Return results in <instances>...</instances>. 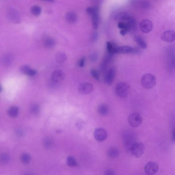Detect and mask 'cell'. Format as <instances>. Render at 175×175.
Here are the masks:
<instances>
[{"instance_id":"7c38bea8","label":"cell","mask_w":175,"mask_h":175,"mask_svg":"<svg viewBox=\"0 0 175 175\" xmlns=\"http://www.w3.org/2000/svg\"><path fill=\"white\" fill-rule=\"evenodd\" d=\"M42 41L44 46L45 47L46 49H53L56 44L55 40L52 37H50L49 35H45L43 38Z\"/></svg>"},{"instance_id":"7a4b0ae2","label":"cell","mask_w":175,"mask_h":175,"mask_svg":"<svg viewBox=\"0 0 175 175\" xmlns=\"http://www.w3.org/2000/svg\"><path fill=\"white\" fill-rule=\"evenodd\" d=\"M116 93L121 98H125L128 95L130 91V86L124 82H120L116 87Z\"/></svg>"},{"instance_id":"ba28073f","label":"cell","mask_w":175,"mask_h":175,"mask_svg":"<svg viewBox=\"0 0 175 175\" xmlns=\"http://www.w3.org/2000/svg\"><path fill=\"white\" fill-rule=\"evenodd\" d=\"M93 136L97 141L99 142H102L106 140V139L107 138V133L104 129H102V128H98V129H96L94 131Z\"/></svg>"},{"instance_id":"4dcf8cb0","label":"cell","mask_w":175,"mask_h":175,"mask_svg":"<svg viewBox=\"0 0 175 175\" xmlns=\"http://www.w3.org/2000/svg\"><path fill=\"white\" fill-rule=\"evenodd\" d=\"M30 111L34 115H37L40 112V106L37 104H33L30 107Z\"/></svg>"},{"instance_id":"f1b7e54d","label":"cell","mask_w":175,"mask_h":175,"mask_svg":"<svg viewBox=\"0 0 175 175\" xmlns=\"http://www.w3.org/2000/svg\"><path fill=\"white\" fill-rule=\"evenodd\" d=\"M67 163L69 167H77L78 166V163L77 162V160L73 157L69 156L67 158Z\"/></svg>"},{"instance_id":"b9f144b4","label":"cell","mask_w":175,"mask_h":175,"mask_svg":"<svg viewBox=\"0 0 175 175\" xmlns=\"http://www.w3.org/2000/svg\"><path fill=\"white\" fill-rule=\"evenodd\" d=\"M175 129H173V133H172V140L173 141H175Z\"/></svg>"},{"instance_id":"3957f363","label":"cell","mask_w":175,"mask_h":175,"mask_svg":"<svg viewBox=\"0 0 175 175\" xmlns=\"http://www.w3.org/2000/svg\"><path fill=\"white\" fill-rule=\"evenodd\" d=\"M128 121L131 126L138 127L142 124L143 118L139 113H134L129 116Z\"/></svg>"},{"instance_id":"836d02e7","label":"cell","mask_w":175,"mask_h":175,"mask_svg":"<svg viewBox=\"0 0 175 175\" xmlns=\"http://www.w3.org/2000/svg\"><path fill=\"white\" fill-rule=\"evenodd\" d=\"M98 10H99V7H88V8L86 9V11L87 13H89V15H92L93 12H95L96 11Z\"/></svg>"},{"instance_id":"83f0119b","label":"cell","mask_w":175,"mask_h":175,"mask_svg":"<svg viewBox=\"0 0 175 175\" xmlns=\"http://www.w3.org/2000/svg\"><path fill=\"white\" fill-rule=\"evenodd\" d=\"M30 12L32 15L34 16H39L42 12V8L39 6L35 5L32 7L30 9Z\"/></svg>"},{"instance_id":"e575fe53","label":"cell","mask_w":175,"mask_h":175,"mask_svg":"<svg viewBox=\"0 0 175 175\" xmlns=\"http://www.w3.org/2000/svg\"><path fill=\"white\" fill-rule=\"evenodd\" d=\"M140 6H141V7L143 8H147L150 6V3L147 1L144 0V1H141L140 3Z\"/></svg>"},{"instance_id":"f35d334b","label":"cell","mask_w":175,"mask_h":175,"mask_svg":"<svg viewBox=\"0 0 175 175\" xmlns=\"http://www.w3.org/2000/svg\"><path fill=\"white\" fill-rule=\"evenodd\" d=\"M98 39V33L96 32H94L93 35H92V41H96V40H97Z\"/></svg>"},{"instance_id":"30bf717a","label":"cell","mask_w":175,"mask_h":175,"mask_svg":"<svg viewBox=\"0 0 175 175\" xmlns=\"http://www.w3.org/2000/svg\"><path fill=\"white\" fill-rule=\"evenodd\" d=\"M93 90V86L92 84L87 82H83L80 84L79 86V91L82 95H86L91 93Z\"/></svg>"},{"instance_id":"ac0fdd59","label":"cell","mask_w":175,"mask_h":175,"mask_svg":"<svg viewBox=\"0 0 175 175\" xmlns=\"http://www.w3.org/2000/svg\"><path fill=\"white\" fill-rule=\"evenodd\" d=\"M133 48L129 46H117L116 49V53L129 54V53H133Z\"/></svg>"},{"instance_id":"7402d4cb","label":"cell","mask_w":175,"mask_h":175,"mask_svg":"<svg viewBox=\"0 0 175 175\" xmlns=\"http://www.w3.org/2000/svg\"><path fill=\"white\" fill-rule=\"evenodd\" d=\"M19 113V108L15 106L10 107L8 110V114L12 118H16L18 117Z\"/></svg>"},{"instance_id":"d4e9b609","label":"cell","mask_w":175,"mask_h":175,"mask_svg":"<svg viewBox=\"0 0 175 175\" xmlns=\"http://www.w3.org/2000/svg\"><path fill=\"white\" fill-rule=\"evenodd\" d=\"M135 42L137 43V44L139 46L142 48V49H145L147 47V44L145 43L143 39L142 38V37L140 36H136L135 38Z\"/></svg>"},{"instance_id":"f546056e","label":"cell","mask_w":175,"mask_h":175,"mask_svg":"<svg viewBox=\"0 0 175 175\" xmlns=\"http://www.w3.org/2000/svg\"><path fill=\"white\" fill-rule=\"evenodd\" d=\"M10 156L8 153H3L0 155V163L2 164H6L9 161Z\"/></svg>"},{"instance_id":"9c48e42d","label":"cell","mask_w":175,"mask_h":175,"mask_svg":"<svg viewBox=\"0 0 175 175\" xmlns=\"http://www.w3.org/2000/svg\"><path fill=\"white\" fill-rule=\"evenodd\" d=\"M159 170V166L156 162L150 161L147 163L144 167V170L147 174H155Z\"/></svg>"},{"instance_id":"74e56055","label":"cell","mask_w":175,"mask_h":175,"mask_svg":"<svg viewBox=\"0 0 175 175\" xmlns=\"http://www.w3.org/2000/svg\"><path fill=\"white\" fill-rule=\"evenodd\" d=\"M104 174L106 175H115V173L114 170H112L111 169H109L105 171Z\"/></svg>"},{"instance_id":"7bdbcfd3","label":"cell","mask_w":175,"mask_h":175,"mask_svg":"<svg viewBox=\"0 0 175 175\" xmlns=\"http://www.w3.org/2000/svg\"><path fill=\"white\" fill-rule=\"evenodd\" d=\"M42 1H46V2H52V3H53V2H55L54 0H42Z\"/></svg>"},{"instance_id":"60d3db41","label":"cell","mask_w":175,"mask_h":175,"mask_svg":"<svg viewBox=\"0 0 175 175\" xmlns=\"http://www.w3.org/2000/svg\"><path fill=\"white\" fill-rule=\"evenodd\" d=\"M128 32L126 29H122L120 30V34L122 35H126V34Z\"/></svg>"},{"instance_id":"52a82bcc","label":"cell","mask_w":175,"mask_h":175,"mask_svg":"<svg viewBox=\"0 0 175 175\" xmlns=\"http://www.w3.org/2000/svg\"><path fill=\"white\" fill-rule=\"evenodd\" d=\"M7 17L10 22L15 23H18L21 21L19 13L15 9H8L7 12Z\"/></svg>"},{"instance_id":"d6986e66","label":"cell","mask_w":175,"mask_h":175,"mask_svg":"<svg viewBox=\"0 0 175 175\" xmlns=\"http://www.w3.org/2000/svg\"><path fill=\"white\" fill-rule=\"evenodd\" d=\"M130 15L126 12H120L117 13L115 15V19L118 21H120L121 22H125L129 20Z\"/></svg>"},{"instance_id":"4316f807","label":"cell","mask_w":175,"mask_h":175,"mask_svg":"<svg viewBox=\"0 0 175 175\" xmlns=\"http://www.w3.org/2000/svg\"><path fill=\"white\" fill-rule=\"evenodd\" d=\"M56 59L57 62L59 63H62L66 60L67 56L64 52H59L56 56Z\"/></svg>"},{"instance_id":"ab89813d","label":"cell","mask_w":175,"mask_h":175,"mask_svg":"<svg viewBox=\"0 0 175 175\" xmlns=\"http://www.w3.org/2000/svg\"><path fill=\"white\" fill-rule=\"evenodd\" d=\"M84 122H81V121H79L77 123V127H78L79 129H82V127L84 126Z\"/></svg>"},{"instance_id":"5bb4252c","label":"cell","mask_w":175,"mask_h":175,"mask_svg":"<svg viewBox=\"0 0 175 175\" xmlns=\"http://www.w3.org/2000/svg\"><path fill=\"white\" fill-rule=\"evenodd\" d=\"M65 73L62 70H55L52 73V80L53 82L59 83L62 81L65 78Z\"/></svg>"},{"instance_id":"484cf974","label":"cell","mask_w":175,"mask_h":175,"mask_svg":"<svg viewBox=\"0 0 175 175\" xmlns=\"http://www.w3.org/2000/svg\"><path fill=\"white\" fill-rule=\"evenodd\" d=\"M119 154V153L118 150L115 147L110 148L107 152V155L109 157L112 158H117Z\"/></svg>"},{"instance_id":"e0dca14e","label":"cell","mask_w":175,"mask_h":175,"mask_svg":"<svg viewBox=\"0 0 175 175\" xmlns=\"http://www.w3.org/2000/svg\"><path fill=\"white\" fill-rule=\"evenodd\" d=\"M92 21L93 27L94 29H97L98 28L99 24L100 23V16L99 10L96 11L92 15Z\"/></svg>"},{"instance_id":"44dd1931","label":"cell","mask_w":175,"mask_h":175,"mask_svg":"<svg viewBox=\"0 0 175 175\" xmlns=\"http://www.w3.org/2000/svg\"><path fill=\"white\" fill-rule=\"evenodd\" d=\"M98 112L100 115L106 116L109 112V108L107 105L105 104H102L99 105L98 108Z\"/></svg>"},{"instance_id":"ffe728a7","label":"cell","mask_w":175,"mask_h":175,"mask_svg":"<svg viewBox=\"0 0 175 175\" xmlns=\"http://www.w3.org/2000/svg\"><path fill=\"white\" fill-rule=\"evenodd\" d=\"M66 19L68 23L70 24H73L77 22L78 17L75 12H67L66 15Z\"/></svg>"},{"instance_id":"8d00e7d4","label":"cell","mask_w":175,"mask_h":175,"mask_svg":"<svg viewBox=\"0 0 175 175\" xmlns=\"http://www.w3.org/2000/svg\"><path fill=\"white\" fill-rule=\"evenodd\" d=\"M90 59L92 61H96L98 59V54L96 52H93L90 55Z\"/></svg>"},{"instance_id":"8fae6325","label":"cell","mask_w":175,"mask_h":175,"mask_svg":"<svg viewBox=\"0 0 175 175\" xmlns=\"http://www.w3.org/2000/svg\"><path fill=\"white\" fill-rule=\"evenodd\" d=\"M140 28L141 30L144 33H149L153 29V24L150 20L144 19L140 23Z\"/></svg>"},{"instance_id":"d590c367","label":"cell","mask_w":175,"mask_h":175,"mask_svg":"<svg viewBox=\"0 0 175 175\" xmlns=\"http://www.w3.org/2000/svg\"><path fill=\"white\" fill-rule=\"evenodd\" d=\"M85 58L82 57V58L80 59L78 62V65L80 67H83L85 65Z\"/></svg>"},{"instance_id":"9a60e30c","label":"cell","mask_w":175,"mask_h":175,"mask_svg":"<svg viewBox=\"0 0 175 175\" xmlns=\"http://www.w3.org/2000/svg\"><path fill=\"white\" fill-rule=\"evenodd\" d=\"M13 57L10 54H6L0 58V63L4 66H8L12 63Z\"/></svg>"},{"instance_id":"603a6c76","label":"cell","mask_w":175,"mask_h":175,"mask_svg":"<svg viewBox=\"0 0 175 175\" xmlns=\"http://www.w3.org/2000/svg\"><path fill=\"white\" fill-rule=\"evenodd\" d=\"M20 160L24 164H29L30 163L32 157L30 155L27 153H23L20 156Z\"/></svg>"},{"instance_id":"8992f818","label":"cell","mask_w":175,"mask_h":175,"mask_svg":"<svg viewBox=\"0 0 175 175\" xmlns=\"http://www.w3.org/2000/svg\"><path fill=\"white\" fill-rule=\"evenodd\" d=\"M123 139L124 145L127 150H130L132 145L135 143V137L133 133L127 132L124 134Z\"/></svg>"},{"instance_id":"ee69618b","label":"cell","mask_w":175,"mask_h":175,"mask_svg":"<svg viewBox=\"0 0 175 175\" xmlns=\"http://www.w3.org/2000/svg\"><path fill=\"white\" fill-rule=\"evenodd\" d=\"M2 86H1V85L0 84V93L2 92Z\"/></svg>"},{"instance_id":"cb8c5ba5","label":"cell","mask_w":175,"mask_h":175,"mask_svg":"<svg viewBox=\"0 0 175 175\" xmlns=\"http://www.w3.org/2000/svg\"><path fill=\"white\" fill-rule=\"evenodd\" d=\"M106 47L108 52L113 53V55L115 54L116 49L117 47V45L113 43L108 41L106 42Z\"/></svg>"},{"instance_id":"4fadbf2b","label":"cell","mask_w":175,"mask_h":175,"mask_svg":"<svg viewBox=\"0 0 175 175\" xmlns=\"http://www.w3.org/2000/svg\"><path fill=\"white\" fill-rule=\"evenodd\" d=\"M161 39L167 42H173L175 39V32L173 30H167L162 33Z\"/></svg>"},{"instance_id":"5b68a950","label":"cell","mask_w":175,"mask_h":175,"mask_svg":"<svg viewBox=\"0 0 175 175\" xmlns=\"http://www.w3.org/2000/svg\"><path fill=\"white\" fill-rule=\"evenodd\" d=\"M116 75V70L114 67L110 68L105 72L104 82L106 85H111L114 82Z\"/></svg>"},{"instance_id":"6da1fadb","label":"cell","mask_w":175,"mask_h":175,"mask_svg":"<svg viewBox=\"0 0 175 175\" xmlns=\"http://www.w3.org/2000/svg\"><path fill=\"white\" fill-rule=\"evenodd\" d=\"M141 83L145 89H152L156 83L155 77L150 73H146L142 76Z\"/></svg>"},{"instance_id":"2e32d148","label":"cell","mask_w":175,"mask_h":175,"mask_svg":"<svg viewBox=\"0 0 175 175\" xmlns=\"http://www.w3.org/2000/svg\"><path fill=\"white\" fill-rule=\"evenodd\" d=\"M20 71L22 73H23L25 75L28 76L29 77H33L37 73L36 70L31 69L28 65L22 66L20 69Z\"/></svg>"},{"instance_id":"277c9868","label":"cell","mask_w":175,"mask_h":175,"mask_svg":"<svg viewBox=\"0 0 175 175\" xmlns=\"http://www.w3.org/2000/svg\"><path fill=\"white\" fill-rule=\"evenodd\" d=\"M145 150V146L142 143H135L132 145L130 151L132 155L135 157L139 158L143 154Z\"/></svg>"},{"instance_id":"d6a6232c","label":"cell","mask_w":175,"mask_h":175,"mask_svg":"<svg viewBox=\"0 0 175 175\" xmlns=\"http://www.w3.org/2000/svg\"><path fill=\"white\" fill-rule=\"evenodd\" d=\"M90 74H91V76L93 77V78L99 81V82L100 81V75H99V73L98 72H97V70H96L95 69H92L91 70H90Z\"/></svg>"},{"instance_id":"1f68e13d","label":"cell","mask_w":175,"mask_h":175,"mask_svg":"<svg viewBox=\"0 0 175 175\" xmlns=\"http://www.w3.org/2000/svg\"><path fill=\"white\" fill-rule=\"evenodd\" d=\"M53 141L52 140V139L49 138H45L43 141L44 145L47 149H50V147L53 145Z\"/></svg>"}]
</instances>
